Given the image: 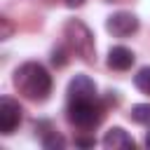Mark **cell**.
Masks as SVG:
<instances>
[{
    "mask_svg": "<svg viewBox=\"0 0 150 150\" xmlns=\"http://www.w3.org/2000/svg\"><path fill=\"white\" fill-rule=\"evenodd\" d=\"M14 87L30 101H45L52 94V75L38 61H26L14 70Z\"/></svg>",
    "mask_w": 150,
    "mask_h": 150,
    "instance_id": "obj_1",
    "label": "cell"
},
{
    "mask_svg": "<svg viewBox=\"0 0 150 150\" xmlns=\"http://www.w3.org/2000/svg\"><path fill=\"white\" fill-rule=\"evenodd\" d=\"M63 38H66V45L73 54H77L82 61L91 63L94 61V35L91 30L80 21V19H68L66 26H63Z\"/></svg>",
    "mask_w": 150,
    "mask_h": 150,
    "instance_id": "obj_2",
    "label": "cell"
},
{
    "mask_svg": "<svg viewBox=\"0 0 150 150\" xmlns=\"http://www.w3.org/2000/svg\"><path fill=\"white\" fill-rule=\"evenodd\" d=\"M101 117H103V112H101L96 98L94 101H70V105H68V120H70V124H75L80 129L96 127L101 122Z\"/></svg>",
    "mask_w": 150,
    "mask_h": 150,
    "instance_id": "obj_3",
    "label": "cell"
},
{
    "mask_svg": "<svg viewBox=\"0 0 150 150\" xmlns=\"http://www.w3.org/2000/svg\"><path fill=\"white\" fill-rule=\"evenodd\" d=\"M105 28H108V33H112L115 38L134 35V33L138 30V16L131 14V12H115V14L108 16Z\"/></svg>",
    "mask_w": 150,
    "mask_h": 150,
    "instance_id": "obj_4",
    "label": "cell"
},
{
    "mask_svg": "<svg viewBox=\"0 0 150 150\" xmlns=\"http://www.w3.org/2000/svg\"><path fill=\"white\" fill-rule=\"evenodd\" d=\"M21 112H23L21 105L14 98H9V96L0 98V131L2 134H12L21 124V117H23Z\"/></svg>",
    "mask_w": 150,
    "mask_h": 150,
    "instance_id": "obj_5",
    "label": "cell"
},
{
    "mask_svg": "<svg viewBox=\"0 0 150 150\" xmlns=\"http://www.w3.org/2000/svg\"><path fill=\"white\" fill-rule=\"evenodd\" d=\"M68 98L70 101H94L96 98V84L87 75H75L68 84Z\"/></svg>",
    "mask_w": 150,
    "mask_h": 150,
    "instance_id": "obj_6",
    "label": "cell"
},
{
    "mask_svg": "<svg viewBox=\"0 0 150 150\" xmlns=\"http://www.w3.org/2000/svg\"><path fill=\"white\" fill-rule=\"evenodd\" d=\"M103 148H108V150H134V138L122 127H112L103 136Z\"/></svg>",
    "mask_w": 150,
    "mask_h": 150,
    "instance_id": "obj_7",
    "label": "cell"
},
{
    "mask_svg": "<svg viewBox=\"0 0 150 150\" xmlns=\"http://www.w3.org/2000/svg\"><path fill=\"white\" fill-rule=\"evenodd\" d=\"M108 66L112 70H129L134 66V52L129 47H122V45L112 47L108 52Z\"/></svg>",
    "mask_w": 150,
    "mask_h": 150,
    "instance_id": "obj_8",
    "label": "cell"
},
{
    "mask_svg": "<svg viewBox=\"0 0 150 150\" xmlns=\"http://www.w3.org/2000/svg\"><path fill=\"white\" fill-rule=\"evenodd\" d=\"M131 120L138 124H150V103H136L131 108Z\"/></svg>",
    "mask_w": 150,
    "mask_h": 150,
    "instance_id": "obj_9",
    "label": "cell"
},
{
    "mask_svg": "<svg viewBox=\"0 0 150 150\" xmlns=\"http://www.w3.org/2000/svg\"><path fill=\"white\" fill-rule=\"evenodd\" d=\"M63 145H66V141H63V136H59L56 131L42 136V148H45V150H61Z\"/></svg>",
    "mask_w": 150,
    "mask_h": 150,
    "instance_id": "obj_10",
    "label": "cell"
},
{
    "mask_svg": "<svg viewBox=\"0 0 150 150\" xmlns=\"http://www.w3.org/2000/svg\"><path fill=\"white\" fill-rule=\"evenodd\" d=\"M134 84H136L143 94H150V66H145V68H141V70L136 73Z\"/></svg>",
    "mask_w": 150,
    "mask_h": 150,
    "instance_id": "obj_11",
    "label": "cell"
},
{
    "mask_svg": "<svg viewBox=\"0 0 150 150\" xmlns=\"http://www.w3.org/2000/svg\"><path fill=\"white\" fill-rule=\"evenodd\" d=\"M52 63L59 66V68L68 63V56H66V49H63V47H56V49L52 52Z\"/></svg>",
    "mask_w": 150,
    "mask_h": 150,
    "instance_id": "obj_12",
    "label": "cell"
},
{
    "mask_svg": "<svg viewBox=\"0 0 150 150\" xmlns=\"http://www.w3.org/2000/svg\"><path fill=\"white\" fill-rule=\"evenodd\" d=\"M94 143H96L94 138H82V136L75 138V145H80V148H94Z\"/></svg>",
    "mask_w": 150,
    "mask_h": 150,
    "instance_id": "obj_13",
    "label": "cell"
},
{
    "mask_svg": "<svg viewBox=\"0 0 150 150\" xmlns=\"http://www.w3.org/2000/svg\"><path fill=\"white\" fill-rule=\"evenodd\" d=\"M66 5L68 7H80V5H84V0H66Z\"/></svg>",
    "mask_w": 150,
    "mask_h": 150,
    "instance_id": "obj_14",
    "label": "cell"
},
{
    "mask_svg": "<svg viewBox=\"0 0 150 150\" xmlns=\"http://www.w3.org/2000/svg\"><path fill=\"white\" fill-rule=\"evenodd\" d=\"M145 145L150 148V131H148V136H145Z\"/></svg>",
    "mask_w": 150,
    "mask_h": 150,
    "instance_id": "obj_15",
    "label": "cell"
},
{
    "mask_svg": "<svg viewBox=\"0 0 150 150\" xmlns=\"http://www.w3.org/2000/svg\"><path fill=\"white\" fill-rule=\"evenodd\" d=\"M108 2H115V0H108Z\"/></svg>",
    "mask_w": 150,
    "mask_h": 150,
    "instance_id": "obj_16",
    "label": "cell"
}]
</instances>
